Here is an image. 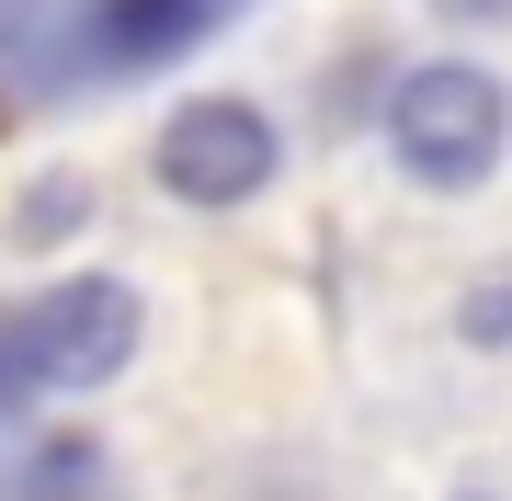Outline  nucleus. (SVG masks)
<instances>
[{
	"mask_svg": "<svg viewBox=\"0 0 512 501\" xmlns=\"http://www.w3.org/2000/svg\"><path fill=\"white\" fill-rule=\"evenodd\" d=\"M387 160L410 171L421 194H478L512 149V92L501 69H478V57H421V69L387 80Z\"/></svg>",
	"mask_w": 512,
	"mask_h": 501,
	"instance_id": "1",
	"label": "nucleus"
},
{
	"mask_svg": "<svg viewBox=\"0 0 512 501\" xmlns=\"http://www.w3.org/2000/svg\"><path fill=\"white\" fill-rule=\"evenodd\" d=\"M12 342H23V376H35V388H103V376L137 365L148 297L126 274H57L46 297L12 319Z\"/></svg>",
	"mask_w": 512,
	"mask_h": 501,
	"instance_id": "2",
	"label": "nucleus"
},
{
	"mask_svg": "<svg viewBox=\"0 0 512 501\" xmlns=\"http://www.w3.org/2000/svg\"><path fill=\"white\" fill-rule=\"evenodd\" d=\"M148 171H160V194H183V205H205V217H217V205H251V194L285 171V137H274V114H262V103L194 92V103L160 126Z\"/></svg>",
	"mask_w": 512,
	"mask_h": 501,
	"instance_id": "3",
	"label": "nucleus"
},
{
	"mask_svg": "<svg viewBox=\"0 0 512 501\" xmlns=\"http://www.w3.org/2000/svg\"><path fill=\"white\" fill-rule=\"evenodd\" d=\"M205 12H217V0H103L92 46L114 57V69H160V57H183L205 35Z\"/></svg>",
	"mask_w": 512,
	"mask_h": 501,
	"instance_id": "4",
	"label": "nucleus"
},
{
	"mask_svg": "<svg viewBox=\"0 0 512 501\" xmlns=\"http://www.w3.org/2000/svg\"><path fill=\"white\" fill-rule=\"evenodd\" d=\"M23 501H126V490H114L103 433H46L35 467H23Z\"/></svg>",
	"mask_w": 512,
	"mask_h": 501,
	"instance_id": "5",
	"label": "nucleus"
},
{
	"mask_svg": "<svg viewBox=\"0 0 512 501\" xmlns=\"http://www.w3.org/2000/svg\"><path fill=\"white\" fill-rule=\"evenodd\" d=\"M456 342L467 353H512V274H478L456 297Z\"/></svg>",
	"mask_w": 512,
	"mask_h": 501,
	"instance_id": "6",
	"label": "nucleus"
},
{
	"mask_svg": "<svg viewBox=\"0 0 512 501\" xmlns=\"http://www.w3.org/2000/svg\"><path fill=\"white\" fill-rule=\"evenodd\" d=\"M80 205H92L80 183H46L35 205H23V228H35V240H46V228H57V240H69V228H80Z\"/></svg>",
	"mask_w": 512,
	"mask_h": 501,
	"instance_id": "7",
	"label": "nucleus"
},
{
	"mask_svg": "<svg viewBox=\"0 0 512 501\" xmlns=\"http://www.w3.org/2000/svg\"><path fill=\"white\" fill-rule=\"evenodd\" d=\"M456 23H512V0H444Z\"/></svg>",
	"mask_w": 512,
	"mask_h": 501,
	"instance_id": "8",
	"label": "nucleus"
},
{
	"mask_svg": "<svg viewBox=\"0 0 512 501\" xmlns=\"http://www.w3.org/2000/svg\"><path fill=\"white\" fill-rule=\"evenodd\" d=\"M456 501H490V490H456Z\"/></svg>",
	"mask_w": 512,
	"mask_h": 501,
	"instance_id": "9",
	"label": "nucleus"
}]
</instances>
